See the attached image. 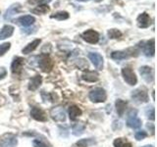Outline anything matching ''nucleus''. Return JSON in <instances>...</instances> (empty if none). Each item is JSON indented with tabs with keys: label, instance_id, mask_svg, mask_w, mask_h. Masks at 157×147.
Here are the masks:
<instances>
[{
	"label": "nucleus",
	"instance_id": "f257e3e1",
	"mask_svg": "<svg viewBox=\"0 0 157 147\" xmlns=\"http://www.w3.org/2000/svg\"><path fill=\"white\" fill-rule=\"evenodd\" d=\"M106 92L101 87H97L90 92V99L94 103H101L106 100Z\"/></svg>",
	"mask_w": 157,
	"mask_h": 147
},
{
	"label": "nucleus",
	"instance_id": "f03ea898",
	"mask_svg": "<svg viewBox=\"0 0 157 147\" xmlns=\"http://www.w3.org/2000/svg\"><path fill=\"white\" fill-rule=\"evenodd\" d=\"M141 120L137 118V111L136 110H132L129 114H128L127 118V125L128 126L132 127V129H139L141 126Z\"/></svg>",
	"mask_w": 157,
	"mask_h": 147
},
{
	"label": "nucleus",
	"instance_id": "7ed1b4c3",
	"mask_svg": "<svg viewBox=\"0 0 157 147\" xmlns=\"http://www.w3.org/2000/svg\"><path fill=\"white\" fill-rule=\"evenodd\" d=\"M132 98L137 103H145L148 101V94L145 88H137L132 91Z\"/></svg>",
	"mask_w": 157,
	"mask_h": 147
},
{
	"label": "nucleus",
	"instance_id": "20e7f679",
	"mask_svg": "<svg viewBox=\"0 0 157 147\" xmlns=\"http://www.w3.org/2000/svg\"><path fill=\"white\" fill-rule=\"evenodd\" d=\"M122 75H123V77H124L125 81L129 83L130 85H135L136 83L137 82V78H136L135 72L129 67H126V68L123 69Z\"/></svg>",
	"mask_w": 157,
	"mask_h": 147
},
{
	"label": "nucleus",
	"instance_id": "39448f33",
	"mask_svg": "<svg viewBox=\"0 0 157 147\" xmlns=\"http://www.w3.org/2000/svg\"><path fill=\"white\" fill-rule=\"evenodd\" d=\"M38 66L41 69L43 72H50L51 69L53 68V61L51 58L47 55H42L38 61Z\"/></svg>",
	"mask_w": 157,
	"mask_h": 147
},
{
	"label": "nucleus",
	"instance_id": "423d86ee",
	"mask_svg": "<svg viewBox=\"0 0 157 147\" xmlns=\"http://www.w3.org/2000/svg\"><path fill=\"white\" fill-rule=\"evenodd\" d=\"M140 73L142 77V78L146 81V82H152L154 80V71L153 69L150 67H141L140 69Z\"/></svg>",
	"mask_w": 157,
	"mask_h": 147
},
{
	"label": "nucleus",
	"instance_id": "0eeeda50",
	"mask_svg": "<svg viewBox=\"0 0 157 147\" xmlns=\"http://www.w3.org/2000/svg\"><path fill=\"white\" fill-rule=\"evenodd\" d=\"M50 116L52 119L56 122H64L66 119V113L64 111L63 108H61V107L53 108V109L50 111Z\"/></svg>",
	"mask_w": 157,
	"mask_h": 147
},
{
	"label": "nucleus",
	"instance_id": "6e6552de",
	"mask_svg": "<svg viewBox=\"0 0 157 147\" xmlns=\"http://www.w3.org/2000/svg\"><path fill=\"white\" fill-rule=\"evenodd\" d=\"M82 37L85 39V40L88 43H91V44H94L98 42V39H99V36L98 33L92 29H88V31L85 32L82 34Z\"/></svg>",
	"mask_w": 157,
	"mask_h": 147
},
{
	"label": "nucleus",
	"instance_id": "1a4fd4ad",
	"mask_svg": "<svg viewBox=\"0 0 157 147\" xmlns=\"http://www.w3.org/2000/svg\"><path fill=\"white\" fill-rule=\"evenodd\" d=\"M17 143V137L13 134H7L1 139V147H16Z\"/></svg>",
	"mask_w": 157,
	"mask_h": 147
},
{
	"label": "nucleus",
	"instance_id": "9d476101",
	"mask_svg": "<svg viewBox=\"0 0 157 147\" xmlns=\"http://www.w3.org/2000/svg\"><path fill=\"white\" fill-rule=\"evenodd\" d=\"M31 115L34 120L39 122H45L47 120V116L41 109L37 107H33L31 111Z\"/></svg>",
	"mask_w": 157,
	"mask_h": 147
},
{
	"label": "nucleus",
	"instance_id": "9b49d317",
	"mask_svg": "<svg viewBox=\"0 0 157 147\" xmlns=\"http://www.w3.org/2000/svg\"><path fill=\"white\" fill-rule=\"evenodd\" d=\"M88 58L90 59V61L92 62L93 65L95 66L96 69L98 70H102L103 67V58L100 54L98 53H90L88 54Z\"/></svg>",
	"mask_w": 157,
	"mask_h": 147
},
{
	"label": "nucleus",
	"instance_id": "f8f14e48",
	"mask_svg": "<svg viewBox=\"0 0 157 147\" xmlns=\"http://www.w3.org/2000/svg\"><path fill=\"white\" fill-rule=\"evenodd\" d=\"M150 24H151V19L146 13H142L137 17V24H139L140 28H147L149 27Z\"/></svg>",
	"mask_w": 157,
	"mask_h": 147
},
{
	"label": "nucleus",
	"instance_id": "ddd939ff",
	"mask_svg": "<svg viewBox=\"0 0 157 147\" xmlns=\"http://www.w3.org/2000/svg\"><path fill=\"white\" fill-rule=\"evenodd\" d=\"M41 82H42V77L41 76H36V77H33L31 78V81H29V90H36L37 88L40 86L41 85Z\"/></svg>",
	"mask_w": 157,
	"mask_h": 147
},
{
	"label": "nucleus",
	"instance_id": "4468645a",
	"mask_svg": "<svg viewBox=\"0 0 157 147\" xmlns=\"http://www.w3.org/2000/svg\"><path fill=\"white\" fill-rule=\"evenodd\" d=\"M24 59L21 57H16L14 59V61L12 63V66H11V70L14 74H19L22 70V67L24 65Z\"/></svg>",
	"mask_w": 157,
	"mask_h": 147
},
{
	"label": "nucleus",
	"instance_id": "2eb2a0df",
	"mask_svg": "<svg viewBox=\"0 0 157 147\" xmlns=\"http://www.w3.org/2000/svg\"><path fill=\"white\" fill-rule=\"evenodd\" d=\"M82 77L83 81L94 82L98 81V74L94 71H86L82 75Z\"/></svg>",
	"mask_w": 157,
	"mask_h": 147
},
{
	"label": "nucleus",
	"instance_id": "dca6fc26",
	"mask_svg": "<svg viewBox=\"0 0 157 147\" xmlns=\"http://www.w3.org/2000/svg\"><path fill=\"white\" fill-rule=\"evenodd\" d=\"M34 21H36L34 18L33 16H29V15H27V16H22L17 20V22L19 24H21L24 27L31 26V24H33L34 23Z\"/></svg>",
	"mask_w": 157,
	"mask_h": 147
},
{
	"label": "nucleus",
	"instance_id": "f3484780",
	"mask_svg": "<svg viewBox=\"0 0 157 147\" xmlns=\"http://www.w3.org/2000/svg\"><path fill=\"white\" fill-rule=\"evenodd\" d=\"M14 32V28L12 26H4L3 28L0 31V39H5L11 36Z\"/></svg>",
	"mask_w": 157,
	"mask_h": 147
},
{
	"label": "nucleus",
	"instance_id": "a211bd4d",
	"mask_svg": "<svg viewBox=\"0 0 157 147\" xmlns=\"http://www.w3.org/2000/svg\"><path fill=\"white\" fill-rule=\"evenodd\" d=\"M39 43H40V39H36V40H33V42L29 43L28 45L23 49V53L24 54H29L32 53L34 49H36Z\"/></svg>",
	"mask_w": 157,
	"mask_h": 147
},
{
	"label": "nucleus",
	"instance_id": "6ab92c4d",
	"mask_svg": "<svg viewBox=\"0 0 157 147\" xmlns=\"http://www.w3.org/2000/svg\"><path fill=\"white\" fill-rule=\"evenodd\" d=\"M144 52L146 56H153L154 55V39H151L150 41L146 43V45H144Z\"/></svg>",
	"mask_w": 157,
	"mask_h": 147
},
{
	"label": "nucleus",
	"instance_id": "aec40b11",
	"mask_svg": "<svg viewBox=\"0 0 157 147\" xmlns=\"http://www.w3.org/2000/svg\"><path fill=\"white\" fill-rule=\"evenodd\" d=\"M126 108H127V102L123 101L121 99H118L116 101V109H117V113L118 115L120 117H122L124 115V113L126 111Z\"/></svg>",
	"mask_w": 157,
	"mask_h": 147
},
{
	"label": "nucleus",
	"instance_id": "412c9836",
	"mask_svg": "<svg viewBox=\"0 0 157 147\" xmlns=\"http://www.w3.org/2000/svg\"><path fill=\"white\" fill-rule=\"evenodd\" d=\"M69 115L71 120H75L76 118L82 115V110L78 106H71L69 108Z\"/></svg>",
	"mask_w": 157,
	"mask_h": 147
},
{
	"label": "nucleus",
	"instance_id": "4be33fe9",
	"mask_svg": "<svg viewBox=\"0 0 157 147\" xmlns=\"http://www.w3.org/2000/svg\"><path fill=\"white\" fill-rule=\"evenodd\" d=\"M85 125L82 124V123H77V124H75L72 127V132H73V134L74 135H76V136H78V135H81L83 130H85Z\"/></svg>",
	"mask_w": 157,
	"mask_h": 147
},
{
	"label": "nucleus",
	"instance_id": "5701e85b",
	"mask_svg": "<svg viewBox=\"0 0 157 147\" xmlns=\"http://www.w3.org/2000/svg\"><path fill=\"white\" fill-rule=\"evenodd\" d=\"M47 12H49V7L46 4H40L33 10V13L37 14V15H43V14H46Z\"/></svg>",
	"mask_w": 157,
	"mask_h": 147
},
{
	"label": "nucleus",
	"instance_id": "b1692460",
	"mask_svg": "<svg viewBox=\"0 0 157 147\" xmlns=\"http://www.w3.org/2000/svg\"><path fill=\"white\" fill-rule=\"evenodd\" d=\"M19 8H20V6H19L18 4L12 5V6L7 10L6 14H5V16H4L5 20H10V19H11V17L13 16V15H15V14L17 13V11H18L17 9H19Z\"/></svg>",
	"mask_w": 157,
	"mask_h": 147
},
{
	"label": "nucleus",
	"instance_id": "393cba45",
	"mask_svg": "<svg viewBox=\"0 0 157 147\" xmlns=\"http://www.w3.org/2000/svg\"><path fill=\"white\" fill-rule=\"evenodd\" d=\"M111 57L114 60H124V59L128 58V53L124 51H115L111 54Z\"/></svg>",
	"mask_w": 157,
	"mask_h": 147
},
{
	"label": "nucleus",
	"instance_id": "a878e982",
	"mask_svg": "<svg viewBox=\"0 0 157 147\" xmlns=\"http://www.w3.org/2000/svg\"><path fill=\"white\" fill-rule=\"evenodd\" d=\"M115 147H132V144L124 138H117L114 141Z\"/></svg>",
	"mask_w": 157,
	"mask_h": 147
},
{
	"label": "nucleus",
	"instance_id": "bb28decb",
	"mask_svg": "<svg viewBox=\"0 0 157 147\" xmlns=\"http://www.w3.org/2000/svg\"><path fill=\"white\" fill-rule=\"evenodd\" d=\"M52 19H56V20H59V21H63V20H66L69 18V14L67 12H57L55 13L54 15H52L51 16Z\"/></svg>",
	"mask_w": 157,
	"mask_h": 147
},
{
	"label": "nucleus",
	"instance_id": "cd10ccee",
	"mask_svg": "<svg viewBox=\"0 0 157 147\" xmlns=\"http://www.w3.org/2000/svg\"><path fill=\"white\" fill-rule=\"evenodd\" d=\"M121 36H122L121 32H119L118 29H115V28H112L108 32V36L110 38H119Z\"/></svg>",
	"mask_w": 157,
	"mask_h": 147
},
{
	"label": "nucleus",
	"instance_id": "c85d7f7f",
	"mask_svg": "<svg viewBox=\"0 0 157 147\" xmlns=\"http://www.w3.org/2000/svg\"><path fill=\"white\" fill-rule=\"evenodd\" d=\"M90 144V139H81L77 141L72 147H87Z\"/></svg>",
	"mask_w": 157,
	"mask_h": 147
},
{
	"label": "nucleus",
	"instance_id": "c756f323",
	"mask_svg": "<svg viewBox=\"0 0 157 147\" xmlns=\"http://www.w3.org/2000/svg\"><path fill=\"white\" fill-rule=\"evenodd\" d=\"M10 46H11V44L9 42L8 43H3V44H0V56L4 55L5 53H6L9 49H10Z\"/></svg>",
	"mask_w": 157,
	"mask_h": 147
},
{
	"label": "nucleus",
	"instance_id": "7c9ffc66",
	"mask_svg": "<svg viewBox=\"0 0 157 147\" xmlns=\"http://www.w3.org/2000/svg\"><path fill=\"white\" fill-rule=\"evenodd\" d=\"M147 136V134L144 131V130H140V131H137L135 137H136V140H141V139H144L145 138V137Z\"/></svg>",
	"mask_w": 157,
	"mask_h": 147
},
{
	"label": "nucleus",
	"instance_id": "2f4dec72",
	"mask_svg": "<svg viewBox=\"0 0 157 147\" xmlns=\"http://www.w3.org/2000/svg\"><path fill=\"white\" fill-rule=\"evenodd\" d=\"M33 146L34 147H48V145L44 141L40 139H34L33 140Z\"/></svg>",
	"mask_w": 157,
	"mask_h": 147
},
{
	"label": "nucleus",
	"instance_id": "473e14b6",
	"mask_svg": "<svg viewBox=\"0 0 157 147\" xmlns=\"http://www.w3.org/2000/svg\"><path fill=\"white\" fill-rule=\"evenodd\" d=\"M146 115H147V117L149 118V119H151V120H154V108L153 107H150V113H149V111L148 110H146Z\"/></svg>",
	"mask_w": 157,
	"mask_h": 147
},
{
	"label": "nucleus",
	"instance_id": "72a5a7b5",
	"mask_svg": "<svg viewBox=\"0 0 157 147\" xmlns=\"http://www.w3.org/2000/svg\"><path fill=\"white\" fill-rule=\"evenodd\" d=\"M29 3L32 4H39V3H47L51 0H29Z\"/></svg>",
	"mask_w": 157,
	"mask_h": 147
},
{
	"label": "nucleus",
	"instance_id": "f704fd0d",
	"mask_svg": "<svg viewBox=\"0 0 157 147\" xmlns=\"http://www.w3.org/2000/svg\"><path fill=\"white\" fill-rule=\"evenodd\" d=\"M7 75V72L4 68H0V80H2Z\"/></svg>",
	"mask_w": 157,
	"mask_h": 147
},
{
	"label": "nucleus",
	"instance_id": "c9c22d12",
	"mask_svg": "<svg viewBox=\"0 0 157 147\" xmlns=\"http://www.w3.org/2000/svg\"><path fill=\"white\" fill-rule=\"evenodd\" d=\"M144 147H154L153 145H146V146H144Z\"/></svg>",
	"mask_w": 157,
	"mask_h": 147
},
{
	"label": "nucleus",
	"instance_id": "e433bc0d",
	"mask_svg": "<svg viewBox=\"0 0 157 147\" xmlns=\"http://www.w3.org/2000/svg\"><path fill=\"white\" fill-rule=\"evenodd\" d=\"M81 1H86V0H81Z\"/></svg>",
	"mask_w": 157,
	"mask_h": 147
}]
</instances>
